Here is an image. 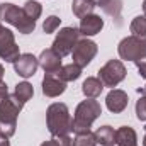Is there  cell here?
<instances>
[{
	"mask_svg": "<svg viewBox=\"0 0 146 146\" xmlns=\"http://www.w3.org/2000/svg\"><path fill=\"white\" fill-rule=\"evenodd\" d=\"M46 124L48 131L53 136H66L73 131V119L66 104L54 102L46 110Z\"/></svg>",
	"mask_w": 146,
	"mask_h": 146,
	"instance_id": "1",
	"label": "cell"
},
{
	"mask_svg": "<svg viewBox=\"0 0 146 146\" xmlns=\"http://www.w3.org/2000/svg\"><path fill=\"white\" fill-rule=\"evenodd\" d=\"M102 107L99 104V100L95 99H87L82 100L76 109H75V117H73V133L80 134V133H87L90 131L92 124L95 122L97 117H100Z\"/></svg>",
	"mask_w": 146,
	"mask_h": 146,
	"instance_id": "2",
	"label": "cell"
},
{
	"mask_svg": "<svg viewBox=\"0 0 146 146\" xmlns=\"http://www.w3.org/2000/svg\"><path fill=\"white\" fill-rule=\"evenodd\" d=\"M0 22H7L14 26L21 34H31L36 29V21L29 19L22 7L19 9L17 5L9 2L0 3Z\"/></svg>",
	"mask_w": 146,
	"mask_h": 146,
	"instance_id": "3",
	"label": "cell"
},
{
	"mask_svg": "<svg viewBox=\"0 0 146 146\" xmlns=\"http://www.w3.org/2000/svg\"><path fill=\"white\" fill-rule=\"evenodd\" d=\"M22 107H24V104H21L14 94L10 95L7 83L3 80H0V122H15L17 124V115L21 114Z\"/></svg>",
	"mask_w": 146,
	"mask_h": 146,
	"instance_id": "4",
	"label": "cell"
},
{
	"mask_svg": "<svg viewBox=\"0 0 146 146\" xmlns=\"http://www.w3.org/2000/svg\"><path fill=\"white\" fill-rule=\"evenodd\" d=\"M117 53H119L121 60H126V61H136V60L143 58V56H146V37H124L117 46Z\"/></svg>",
	"mask_w": 146,
	"mask_h": 146,
	"instance_id": "5",
	"label": "cell"
},
{
	"mask_svg": "<svg viewBox=\"0 0 146 146\" xmlns=\"http://www.w3.org/2000/svg\"><path fill=\"white\" fill-rule=\"evenodd\" d=\"M80 36L82 34H80V29L78 27H63L56 34L51 49L54 53H58L61 58L63 56H68V54H72V51H73V48L76 46V42L80 41Z\"/></svg>",
	"mask_w": 146,
	"mask_h": 146,
	"instance_id": "6",
	"label": "cell"
},
{
	"mask_svg": "<svg viewBox=\"0 0 146 146\" xmlns=\"http://www.w3.org/2000/svg\"><path fill=\"white\" fill-rule=\"evenodd\" d=\"M126 78V66L121 60H109L100 70H99V80L104 83V87H117Z\"/></svg>",
	"mask_w": 146,
	"mask_h": 146,
	"instance_id": "7",
	"label": "cell"
},
{
	"mask_svg": "<svg viewBox=\"0 0 146 146\" xmlns=\"http://www.w3.org/2000/svg\"><path fill=\"white\" fill-rule=\"evenodd\" d=\"M19 56H21V51L15 42L14 33L0 24V58L5 60L7 63H15Z\"/></svg>",
	"mask_w": 146,
	"mask_h": 146,
	"instance_id": "8",
	"label": "cell"
},
{
	"mask_svg": "<svg viewBox=\"0 0 146 146\" xmlns=\"http://www.w3.org/2000/svg\"><path fill=\"white\" fill-rule=\"evenodd\" d=\"M97 44L90 39H80L76 42V46L73 48L72 51V58H73V63L78 65L80 68H85L97 54Z\"/></svg>",
	"mask_w": 146,
	"mask_h": 146,
	"instance_id": "9",
	"label": "cell"
},
{
	"mask_svg": "<svg viewBox=\"0 0 146 146\" xmlns=\"http://www.w3.org/2000/svg\"><path fill=\"white\" fill-rule=\"evenodd\" d=\"M37 68H39V60H37L34 54H31V53L21 54V56L17 58V61L14 63L15 73H17L19 76H22V78L33 76V75L37 72Z\"/></svg>",
	"mask_w": 146,
	"mask_h": 146,
	"instance_id": "10",
	"label": "cell"
},
{
	"mask_svg": "<svg viewBox=\"0 0 146 146\" xmlns=\"http://www.w3.org/2000/svg\"><path fill=\"white\" fill-rule=\"evenodd\" d=\"M39 66L44 70V73H49V75H56V73L61 70V56L58 53H54L51 48L49 49H44L41 54H39Z\"/></svg>",
	"mask_w": 146,
	"mask_h": 146,
	"instance_id": "11",
	"label": "cell"
},
{
	"mask_svg": "<svg viewBox=\"0 0 146 146\" xmlns=\"http://www.w3.org/2000/svg\"><path fill=\"white\" fill-rule=\"evenodd\" d=\"M66 90V82L58 78V75L46 73L42 78V94L46 97H58Z\"/></svg>",
	"mask_w": 146,
	"mask_h": 146,
	"instance_id": "12",
	"label": "cell"
},
{
	"mask_svg": "<svg viewBox=\"0 0 146 146\" xmlns=\"http://www.w3.org/2000/svg\"><path fill=\"white\" fill-rule=\"evenodd\" d=\"M127 102H129V97L124 90H119V88H112L107 97H106V106L110 112L114 114H119L127 107Z\"/></svg>",
	"mask_w": 146,
	"mask_h": 146,
	"instance_id": "13",
	"label": "cell"
},
{
	"mask_svg": "<svg viewBox=\"0 0 146 146\" xmlns=\"http://www.w3.org/2000/svg\"><path fill=\"white\" fill-rule=\"evenodd\" d=\"M104 27V19H100V15L97 14H90V15H85L80 22V34L85 37L88 36H95L102 31Z\"/></svg>",
	"mask_w": 146,
	"mask_h": 146,
	"instance_id": "14",
	"label": "cell"
},
{
	"mask_svg": "<svg viewBox=\"0 0 146 146\" xmlns=\"http://www.w3.org/2000/svg\"><path fill=\"white\" fill-rule=\"evenodd\" d=\"M110 146H138V134L133 127L122 126L115 131L114 143Z\"/></svg>",
	"mask_w": 146,
	"mask_h": 146,
	"instance_id": "15",
	"label": "cell"
},
{
	"mask_svg": "<svg viewBox=\"0 0 146 146\" xmlns=\"http://www.w3.org/2000/svg\"><path fill=\"white\" fill-rule=\"evenodd\" d=\"M102 90H104V83H102L99 78H95V76H88V78L83 82V85H82V92H83V95H85L87 99H95V97H99V95L102 94Z\"/></svg>",
	"mask_w": 146,
	"mask_h": 146,
	"instance_id": "16",
	"label": "cell"
},
{
	"mask_svg": "<svg viewBox=\"0 0 146 146\" xmlns=\"http://www.w3.org/2000/svg\"><path fill=\"white\" fill-rule=\"evenodd\" d=\"M95 2L94 0H73L72 3V10L73 14L78 17V19H83L85 15H90L94 14V9H95Z\"/></svg>",
	"mask_w": 146,
	"mask_h": 146,
	"instance_id": "17",
	"label": "cell"
},
{
	"mask_svg": "<svg viewBox=\"0 0 146 146\" xmlns=\"http://www.w3.org/2000/svg\"><path fill=\"white\" fill-rule=\"evenodd\" d=\"M14 95H15V99H17L21 104H26V102H29V100L33 99L34 88H33V85H31L29 82H21V83L15 85Z\"/></svg>",
	"mask_w": 146,
	"mask_h": 146,
	"instance_id": "18",
	"label": "cell"
},
{
	"mask_svg": "<svg viewBox=\"0 0 146 146\" xmlns=\"http://www.w3.org/2000/svg\"><path fill=\"white\" fill-rule=\"evenodd\" d=\"M56 75H58V78H61L63 82H75V80L80 78V75H82V68H80L78 65H75V63L63 65L61 70L56 73Z\"/></svg>",
	"mask_w": 146,
	"mask_h": 146,
	"instance_id": "19",
	"label": "cell"
},
{
	"mask_svg": "<svg viewBox=\"0 0 146 146\" xmlns=\"http://www.w3.org/2000/svg\"><path fill=\"white\" fill-rule=\"evenodd\" d=\"M102 10L110 15L112 19L117 21V24H121V10H122V0H106L102 5Z\"/></svg>",
	"mask_w": 146,
	"mask_h": 146,
	"instance_id": "20",
	"label": "cell"
},
{
	"mask_svg": "<svg viewBox=\"0 0 146 146\" xmlns=\"http://www.w3.org/2000/svg\"><path fill=\"white\" fill-rule=\"evenodd\" d=\"M114 136H115V131L110 126H102V127H99L95 131V139H97L99 145H102V146L112 145L114 143Z\"/></svg>",
	"mask_w": 146,
	"mask_h": 146,
	"instance_id": "21",
	"label": "cell"
},
{
	"mask_svg": "<svg viewBox=\"0 0 146 146\" xmlns=\"http://www.w3.org/2000/svg\"><path fill=\"white\" fill-rule=\"evenodd\" d=\"M131 36H138V37H146V15H138L133 19L131 26Z\"/></svg>",
	"mask_w": 146,
	"mask_h": 146,
	"instance_id": "22",
	"label": "cell"
},
{
	"mask_svg": "<svg viewBox=\"0 0 146 146\" xmlns=\"http://www.w3.org/2000/svg\"><path fill=\"white\" fill-rule=\"evenodd\" d=\"M22 9H24L26 15H27L29 19H33V21H37V19L41 17V14H42V7H41V3L36 2V0H27Z\"/></svg>",
	"mask_w": 146,
	"mask_h": 146,
	"instance_id": "23",
	"label": "cell"
},
{
	"mask_svg": "<svg viewBox=\"0 0 146 146\" xmlns=\"http://www.w3.org/2000/svg\"><path fill=\"white\" fill-rule=\"evenodd\" d=\"M95 145H97V139H95V133H92V131L80 133L73 139V146H95Z\"/></svg>",
	"mask_w": 146,
	"mask_h": 146,
	"instance_id": "24",
	"label": "cell"
},
{
	"mask_svg": "<svg viewBox=\"0 0 146 146\" xmlns=\"http://www.w3.org/2000/svg\"><path fill=\"white\" fill-rule=\"evenodd\" d=\"M41 146H73V139L66 134V136H53V139L44 141Z\"/></svg>",
	"mask_w": 146,
	"mask_h": 146,
	"instance_id": "25",
	"label": "cell"
},
{
	"mask_svg": "<svg viewBox=\"0 0 146 146\" xmlns=\"http://www.w3.org/2000/svg\"><path fill=\"white\" fill-rule=\"evenodd\" d=\"M60 24H61V19H60V17H56V15H49V17L44 19L42 29H44L46 34H51V33H54V31L60 27Z\"/></svg>",
	"mask_w": 146,
	"mask_h": 146,
	"instance_id": "26",
	"label": "cell"
},
{
	"mask_svg": "<svg viewBox=\"0 0 146 146\" xmlns=\"http://www.w3.org/2000/svg\"><path fill=\"white\" fill-rule=\"evenodd\" d=\"M136 117L143 122L146 121V95H141L136 102Z\"/></svg>",
	"mask_w": 146,
	"mask_h": 146,
	"instance_id": "27",
	"label": "cell"
},
{
	"mask_svg": "<svg viewBox=\"0 0 146 146\" xmlns=\"http://www.w3.org/2000/svg\"><path fill=\"white\" fill-rule=\"evenodd\" d=\"M15 127H17L15 122H0V134L5 138H12L15 134Z\"/></svg>",
	"mask_w": 146,
	"mask_h": 146,
	"instance_id": "28",
	"label": "cell"
},
{
	"mask_svg": "<svg viewBox=\"0 0 146 146\" xmlns=\"http://www.w3.org/2000/svg\"><path fill=\"white\" fill-rule=\"evenodd\" d=\"M134 65L138 66V72H139V75H141L143 78H146V56L139 58V60H136V61H134Z\"/></svg>",
	"mask_w": 146,
	"mask_h": 146,
	"instance_id": "29",
	"label": "cell"
},
{
	"mask_svg": "<svg viewBox=\"0 0 146 146\" xmlns=\"http://www.w3.org/2000/svg\"><path fill=\"white\" fill-rule=\"evenodd\" d=\"M0 146H10L9 145V138H5V136L0 134Z\"/></svg>",
	"mask_w": 146,
	"mask_h": 146,
	"instance_id": "30",
	"label": "cell"
},
{
	"mask_svg": "<svg viewBox=\"0 0 146 146\" xmlns=\"http://www.w3.org/2000/svg\"><path fill=\"white\" fill-rule=\"evenodd\" d=\"M138 92H139V94H141V95H146V85H145V87H141V88H139V90H138Z\"/></svg>",
	"mask_w": 146,
	"mask_h": 146,
	"instance_id": "31",
	"label": "cell"
},
{
	"mask_svg": "<svg viewBox=\"0 0 146 146\" xmlns=\"http://www.w3.org/2000/svg\"><path fill=\"white\" fill-rule=\"evenodd\" d=\"M94 2H95V5H99V7H100V5H102L106 0H94Z\"/></svg>",
	"mask_w": 146,
	"mask_h": 146,
	"instance_id": "32",
	"label": "cell"
},
{
	"mask_svg": "<svg viewBox=\"0 0 146 146\" xmlns=\"http://www.w3.org/2000/svg\"><path fill=\"white\" fill-rule=\"evenodd\" d=\"M143 146H146V126H145V138H143Z\"/></svg>",
	"mask_w": 146,
	"mask_h": 146,
	"instance_id": "33",
	"label": "cell"
},
{
	"mask_svg": "<svg viewBox=\"0 0 146 146\" xmlns=\"http://www.w3.org/2000/svg\"><path fill=\"white\" fill-rule=\"evenodd\" d=\"M2 76H3V66L0 65V80H2Z\"/></svg>",
	"mask_w": 146,
	"mask_h": 146,
	"instance_id": "34",
	"label": "cell"
},
{
	"mask_svg": "<svg viewBox=\"0 0 146 146\" xmlns=\"http://www.w3.org/2000/svg\"><path fill=\"white\" fill-rule=\"evenodd\" d=\"M143 12H145V15H146V0L143 2Z\"/></svg>",
	"mask_w": 146,
	"mask_h": 146,
	"instance_id": "35",
	"label": "cell"
},
{
	"mask_svg": "<svg viewBox=\"0 0 146 146\" xmlns=\"http://www.w3.org/2000/svg\"><path fill=\"white\" fill-rule=\"evenodd\" d=\"M0 24H2V22H0Z\"/></svg>",
	"mask_w": 146,
	"mask_h": 146,
	"instance_id": "36",
	"label": "cell"
}]
</instances>
